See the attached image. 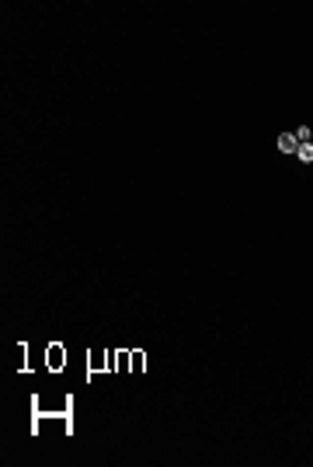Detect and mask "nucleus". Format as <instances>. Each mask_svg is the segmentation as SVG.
Here are the masks:
<instances>
[{
	"label": "nucleus",
	"instance_id": "3",
	"mask_svg": "<svg viewBox=\"0 0 313 467\" xmlns=\"http://www.w3.org/2000/svg\"><path fill=\"white\" fill-rule=\"evenodd\" d=\"M296 153H299V161H306V164H310V161H313V143H299V150H296Z\"/></svg>",
	"mask_w": 313,
	"mask_h": 467
},
{
	"label": "nucleus",
	"instance_id": "1",
	"mask_svg": "<svg viewBox=\"0 0 313 467\" xmlns=\"http://www.w3.org/2000/svg\"><path fill=\"white\" fill-rule=\"evenodd\" d=\"M279 150H286V153H296V150H299V140H296V133H282V136H279Z\"/></svg>",
	"mask_w": 313,
	"mask_h": 467
},
{
	"label": "nucleus",
	"instance_id": "4",
	"mask_svg": "<svg viewBox=\"0 0 313 467\" xmlns=\"http://www.w3.org/2000/svg\"><path fill=\"white\" fill-rule=\"evenodd\" d=\"M296 140H299V143H310V126H299V129H296Z\"/></svg>",
	"mask_w": 313,
	"mask_h": 467
},
{
	"label": "nucleus",
	"instance_id": "2",
	"mask_svg": "<svg viewBox=\"0 0 313 467\" xmlns=\"http://www.w3.org/2000/svg\"><path fill=\"white\" fill-rule=\"evenodd\" d=\"M59 363H66V352H63V349H59V345H52V349H49V366L56 370Z\"/></svg>",
	"mask_w": 313,
	"mask_h": 467
}]
</instances>
